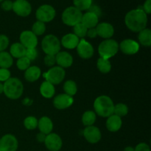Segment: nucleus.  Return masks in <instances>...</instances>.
<instances>
[{"label": "nucleus", "mask_w": 151, "mask_h": 151, "mask_svg": "<svg viewBox=\"0 0 151 151\" xmlns=\"http://www.w3.org/2000/svg\"><path fill=\"white\" fill-rule=\"evenodd\" d=\"M125 24L131 31L139 32L147 27V15L142 9H134L125 15Z\"/></svg>", "instance_id": "nucleus-1"}, {"label": "nucleus", "mask_w": 151, "mask_h": 151, "mask_svg": "<svg viewBox=\"0 0 151 151\" xmlns=\"http://www.w3.org/2000/svg\"><path fill=\"white\" fill-rule=\"evenodd\" d=\"M114 104L111 97L106 95L99 96L94 102V109L96 114L101 117H109L114 114Z\"/></svg>", "instance_id": "nucleus-2"}, {"label": "nucleus", "mask_w": 151, "mask_h": 151, "mask_svg": "<svg viewBox=\"0 0 151 151\" xmlns=\"http://www.w3.org/2000/svg\"><path fill=\"white\" fill-rule=\"evenodd\" d=\"M3 92L7 98L17 100L22 97L24 91V86L22 81L17 78H10L4 83Z\"/></svg>", "instance_id": "nucleus-3"}, {"label": "nucleus", "mask_w": 151, "mask_h": 151, "mask_svg": "<svg viewBox=\"0 0 151 151\" xmlns=\"http://www.w3.org/2000/svg\"><path fill=\"white\" fill-rule=\"evenodd\" d=\"M119 51V44L115 40L109 38L102 41L98 47V52L102 58L108 59L116 55Z\"/></svg>", "instance_id": "nucleus-4"}, {"label": "nucleus", "mask_w": 151, "mask_h": 151, "mask_svg": "<svg viewBox=\"0 0 151 151\" xmlns=\"http://www.w3.org/2000/svg\"><path fill=\"white\" fill-rule=\"evenodd\" d=\"M41 47L46 55H56L60 51V41L52 34L47 35L41 41Z\"/></svg>", "instance_id": "nucleus-5"}, {"label": "nucleus", "mask_w": 151, "mask_h": 151, "mask_svg": "<svg viewBox=\"0 0 151 151\" xmlns=\"http://www.w3.org/2000/svg\"><path fill=\"white\" fill-rule=\"evenodd\" d=\"M83 13L74 6L67 7L63 10L61 19L63 23L67 26L74 27L77 24L81 22Z\"/></svg>", "instance_id": "nucleus-6"}, {"label": "nucleus", "mask_w": 151, "mask_h": 151, "mask_svg": "<svg viewBox=\"0 0 151 151\" xmlns=\"http://www.w3.org/2000/svg\"><path fill=\"white\" fill-rule=\"evenodd\" d=\"M66 72L64 69L60 66H52L47 72L43 74V77L46 81L52 85H58L64 80Z\"/></svg>", "instance_id": "nucleus-7"}, {"label": "nucleus", "mask_w": 151, "mask_h": 151, "mask_svg": "<svg viewBox=\"0 0 151 151\" xmlns=\"http://www.w3.org/2000/svg\"><path fill=\"white\" fill-rule=\"evenodd\" d=\"M56 11L52 6L50 4H43L37 9L35 12V17L37 21H40L44 23L50 22L55 19Z\"/></svg>", "instance_id": "nucleus-8"}, {"label": "nucleus", "mask_w": 151, "mask_h": 151, "mask_svg": "<svg viewBox=\"0 0 151 151\" xmlns=\"http://www.w3.org/2000/svg\"><path fill=\"white\" fill-rule=\"evenodd\" d=\"M18 146L17 139L13 134H5L0 139V151H16Z\"/></svg>", "instance_id": "nucleus-9"}, {"label": "nucleus", "mask_w": 151, "mask_h": 151, "mask_svg": "<svg viewBox=\"0 0 151 151\" xmlns=\"http://www.w3.org/2000/svg\"><path fill=\"white\" fill-rule=\"evenodd\" d=\"M13 10L18 16L26 17L32 12V7L27 0H16L13 1Z\"/></svg>", "instance_id": "nucleus-10"}, {"label": "nucleus", "mask_w": 151, "mask_h": 151, "mask_svg": "<svg viewBox=\"0 0 151 151\" xmlns=\"http://www.w3.org/2000/svg\"><path fill=\"white\" fill-rule=\"evenodd\" d=\"M83 135L88 142L91 144H96L101 139V131L97 127L94 125L87 126L83 131Z\"/></svg>", "instance_id": "nucleus-11"}, {"label": "nucleus", "mask_w": 151, "mask_h": 151, "mask_svg": "<svg viewBox=\"0 0 151 151\" xmlns=\"http://www.w3.org/2000/svg\"><path fill=\"white\" fill-rule=\"evenodd\" d=\"M19 40L26 49L36 48L38 45V38L31 30L23 31L20 34Z\"/></svg>", "instance_id": "nucleus-12"}, {"label": "nucleus", "mask_w": 151, "mask_h": 151, "mask_svg": "<svg viewBox=\"0 0 151 151\" xmlns=\"http://www.w3.org/2000/svg\"><path fill=\"white\" fill-rule=\"evenodd\" d=\"M44 143L50 151H59L63 146V141L60 137L55 133H50L47 135Z\"/></svg>", "instance_id": "nucleus-13"}, {"label": "nucleus", "mask_w": 151, "mask_h": 151, "mask_svg": "<svg viewBox=\"0 0 151 151\" xmlns=\"http://www.w3.org/2000/svg\"><path fill=\"white\" fill-rule=\"evenodd\" d=\"M119 50L128 55L137 54L139 50V44L133 39H125L119 44Z\"/></svg>", "instance_id": "nucleus-14"}, {"label": "nucleus", "mask_w": 151, "mask_h": 151, "mask_svg": "<svg viewBox=\"0 0 151 151\" xmlns=\"http://www.w3.org/2000/svg\"><path fill=\"white\" fill-rule=\"evenodd\" d=\"M76 49L78 55L83 59H89L94 55L93 46L89 42L86 41L84 38L80 40L79 44Z\"/></svg>", "instance_id": "nucleus-15"}, {"label": "nucleus", "mask_w": 151, "mask_h": 151, "mask_svg": "<svg viewBox=\"0 0 151 151\" xmlns=\"http://www.w3.org/2000/svg\"><path fill=\"white\" fill-rule=\"evenodd\" d=\"M74 103L73 97L66 94H60L53 100V106L58 110H63L70 107Z\"/></svg>", "instance_id": "nucleus-16"}, {"label": "nucleus", "mask_w": 151, "mask_h": 151, "mask_svg": "<svg viewBox=\"0 0 151 151\" xmlns=\"http://www.w3.org/2000/svg\"><path fill=\"white\" fill-rule=\"evenodd\" d=\"M97 35L105 39H109L114 34V28L113 25L108 22H102L98 24L95 27Z\"/></svg>", "instance_id": "nucleus-17"}, {"label": "nucleus", "mask_w": 151, "mask_h": 151, "mask_svg": "<svg viewBox=\"0 0 151 151\" xmlns=\"http://www.w3.org/2000/svg\"><path fill=\"white\" fill-rule=\"evenodd\" d=\"M56 63L58 66L63 68H69L73 63V58L70 53L66 51H60L55 55Z\"/></svg>", "instance_id": "nucleus-18"}, {"label": "nucleus", "mask_w": 151, "mask_h": 151, "mask_svg": "<svg viewBox=\"0 0 151 151\" xmlns=\"http://www.w3.org/2000/svg\"><path fill=\"white\" fill-rule=\"evenodd\" d=\"M80 38L77 37L74 33L66 34L60 41V44L68 50H73L78 47L79 44Z\"/></svg>", "instance_id": "nucleus-19"}, {"label": "nucleus", "mask_w": 151, "mask_h": 151, "mask_svg": "<svg viewBox=\"0 0 151 151\" xmlns=\"http://www.w3.org/2000/svg\"><path fill=\"white\" fill-rule=\"evenodd\" d=\"M122 118L114 114L109 116L106 120V128H107L108 131H111V132H116V131H119L120 128H122Z\"/></svg>", "instance_id": "nucleus-20"}, {"label": "nucleus", "mask_w": 151, "mask_h": 151, "mask_svg": "<svg viewBox=\"0 0 151 151\" xmlns=\"http://www.w3.org/2000/svg\"><path fill=\"white\" fill-rule=\"evenodd\" d=\"M98 22L99 17L94 13L88 11L83 14L81 23L85 25L87 29L95 28L96 26L98 24Z\"/></svg>", "instance_id": "nucleus-21"}, {"label": "nucleus", "mask_w": 151, "mask_h": 151, "mask_svg": "<svg viewBox=\"0 0 151 151\" xmlns=\"http://www.w3.org/2000/svg\"><path fill=\"white\" fill-rule=\"evenodd\" d=\"M38 128L40 132L45 135H48L49 134L52 133L53 129L52 121L48 116H42L38 121Z\"/></svg>", "instance_id": "nucleus-22"}, {"label": "nucleus", "mask_w": 151, "mask_h": 151, "mask_svg": "<svg viewBox=\"0 0 151 151\" xmlns=\"http://www.w3.org/2000/svg\"><path fill=\"white\" fill-rule=\"evenodd\" d=\"M41 75V71L38 66H29L27 69L25 70L24 72V78L26 81L28 82H35L38 81L40 78Z\"/></svg>", "instance_id": "nucleus-23"}, {"label": "nucleus", "mask_w": 151, "mask_h": 151, "mask_svg": "<svg viewBox=\"0 0 151 151\" xmlns=\"http://www.w3.org/2000/svg\"><path fill=\"white\" fill-rule=\"evenodd\" d=\"M40 93L44 98H52L55 93L54 85L46 81H44L40 86Z\"/></svg>", "instance_id": "nucleus-24"}, {"label": "nucleus", "mask_w": 151, "mask_h": 151, "mask_svg": "<svg viewBox=\"0 0 151 151\" xmlns=\"http://www.w3.org/2000/svg\"><path fill=\"white\" fill-rule=\"evenodd\" d=\"M26 48L21 43H14L11 45L10 49V54L13 58H20L25 56Z\"/></svg>", "instance_id": "nucleus-25"}, {"label": "nucleus", "mask_w": 151, "mask_h": 151, "mask_svg": "<svg viewBox=\"0 0 151 151\" xmlns=\"http://www.w3.org/2000/svg\"><path fill=\"white\" fill-rule=\"evenodd\" d=\"M138 40L144 47H150L151 45V30L148 28L142 29L139 32Z\"/></svg>", "instance_id": "nucleus-26"}, {"label": "nucleus", "mask_w": 151, "mask_h": 151, "mask_svg": "<svg viewBox=\"0 0 151 151\" xmlns=\"http://www.w3.org/2000/svg\"><path fill=\"white\" fill-rule=\"evenodd\" d=\"M13 63V58L11 55L5 51L0 52V68L9 69Z\"/></svg>", "instance_id": "nucleus-27"}, {"label": "nucleus", "mask_w": 151, "mask_h": 151, "mask_svg": "<svg viewBox=\"0 0 151 151\" xmlns=\"http://www.w3.org/2000/svg\"><path fill=\"white\" fill-rule=\"evenodd\" d=\"M97 119V114L92 111H86L82 116V122L86 127L94 125Z\"/></svg>", "instance_id": "nucleus-28"}, {"label": "nucleus", "mask_w": 151, "mask_h": 151, "mask_svg": "<svg viewBox=\"0 0 151 151\" xmlns=\"http://www.w3.org/2000/svg\"><path fill=\"white\" fill-rule=\"evenodd\" d=\"M97 67L100 72L103 74H107L111 70V63L108 59L100 58L97 61Z\"/></svg>", "instance_id": "nucleus-29"}, {"label": "nucleus", "mask_w": 151, "mask_h": 151, "mask_svg": "<svg viewBox=\"0 0 151 151\" xmlns=\"http://www.w3.org/2000/svg\"><path fill=\"white\" fill-rule=\"evenodd\" d=\"M63 90H64L65 94L73 97L77 94V91H78V86H77L76 83L72 80L66 81L63 84Z\"/></svg>", "instance_id": "nucleus-30"}, {"label": "nucleus", "mask_w": 151, "mask_h": 151, "mask_svg": "<svg viewBox=\"0 0 151 151\" xmlns=\"http://www.w3.org/2000/svg\"><path fill=\"white\" fill-rule=\"evenodd\" d=\"M87 30H88V29H87V28L86 27L85 25L83 24L81 22L77 24L76 25H75V26L73 27L74 34H75L77 37L81 38V39H82L84 37L86 36Z\"/></svg>", "instance_id": "nucleus-31"}, {"label": "nucleus", "mask_w": 151, "mask_h": 151, "mask_svg": "<svg viewBox=\"0 0 151 151\" xmlns=\"http://www.w3.org/2000/svg\"><path fill=\"white\" fill-rule=\"evenodd\" d=\"M32 31L36 36L42 35L46 31V24L45 23L40 21H36L35 23L32 24Z\"/></svg>", "instance_id": "nucleus-32"}, {"label": "nucleus", "mask_w": 151, "mask_h": 151, "mask_svg": "<svg viewBox=\"0 0 151 151\" xmlns=\"http://www.w3.org/2000/svg\"><path fill=\"white\" fill-rule=\"evenodd\" d=\"M128 108L124 103H117L116 105H114V114L116 116L122 117L125 116L128 114Z\"/></svg>", "instance_id": "nucleus-33"}, {"label": "nucleus", "mask_w": 151, "mask_h": 151, "mask_svg": "<svg viewBox=\"0 0 151 151\" xmlns=\"http://www.w3.org/2000/svg\"><path fill=\"white\" fill-rule=\"evenodd\" d=\"M74 7L83 11L89 9L92 5V0H73Z\"/></svg>", "instance_id": "nucleus-34"}, {"label": "nucleus", "mask_w": 151, "mask_h": 151, "mask_svg": "<svg viewBox=\"0 0 151 151\" xmlns=\"http://www.w3.org/2000/svg\"><path fill=\"white\" fill-rule=\"evenodd\" d=\"M38 119L33 116H27L24 120V125L25 128L29 131L35 130L38 127Z\"/></svg>", "instance_id": "nucleus-35"}, {"label": "nucleus", "mask_w": 151, "mask_h": 151, "mask_svg": "<svg viewBox=\"0 0 151 151\" xmlns=\"http://www.w3.org/2000/svg\"><path fill=\"white\" fill-rule=\"evenodd\" d=\"M30 60L24 56V57L20 58H18L17 62H16V66H17V68L19 70L25 71L30 66Z\"/></svg>", "instance_id": "nucleus-36"}, {"label": "nucleus", "mask_w": 151, "mask_h": 151, "mask_svg": "<svg viewBox=\"0 0 151 151\" xmlns=\"http://www.w3.org/2000/svg\"><path fill=\"white\" fill-rule=\"evenodd\" d=\"M25 57L27 58L30 61L35 60L38 57V51H37L36 48L26 49Z\"/></svg>", "instance_id": "nucleus-37"}, {"label": "nucleus", "mask_w": 151, "mask_h": 151, "mask_svg": "<svg viewBox=\"0 0 151 151\" xmlns=\"http://www.w3.org/2000/svg\"><path fill=\"white\" fill-rule=\"evenodd\" d=\"M9 46V38L7 35H0V52H3Z\"/></svg>", "instance_id": "nucleus-38"}, {"label": "nucleus", "mask_w": 151, "mask_h": 151, "mask_svg": "<svg viewBox=\"0 0 151 151\" xmlns=\"http://www.w3.org/2000/svg\"><path fill=\"white\" fill-rule=\"evenodd\" d=\"M10 75H11V73L8 69L0 68V82L7 81L10 78Z\"/></svg>", "instance_id": "nucleus-39"}, {"label": "nucleus", "mask_w": 151, "mask_h": 151, "mask_svg": "<svg viewBox=\"0 0 151 151\" xmlns=\"http://www.w3.org/2000/svg\"><path fill=\"white\" fill-rule=\"evenodd\" d=\"M44 63L46 66H50V67H52L55 66V64L56 63V59L55 55H46L44 57Z\"/></svg>", "instance_id": "nucleus-40"}, {"label": "nucleus", "mask_w": 151, "mask_h": 151, "mask_svg": "<svg viewBox=\"0 0 151 151\" xmlns=\"http://www.w3.org/2000/svg\"><path fill=\"white\" fill-rule=\"evenodd\" d=\"M13 2L10 0H4L1 4V7L4 11H10L13 10Z\"/></svg>", "instance_id": "nucleus-41"}, {"label": "nucleus", "mask_w": 151, "mask_h": 151, "mask_svg": "<svg viewBox=\"0 0 151 151\" xmlns=\"http://www.w3.org/2000/svg\"><path fill=\"white\" fill-rule=\"evenodd\" d=\"M134 151H150V146L144 142L139 143L136 146Z\"/></svg>", "instance_id": "nucleus-42"}, {"label": "nucleus", "mask_w": 151, "mask_h": 151, "mask_svg": "<svg viewBox=\"0 0 151 151\" xmlns=\"http://www.w3.org/2000/svg\"><path fill=\"white\" fill-rule=\"evenodd\" d=\"M142 9L146 14H150L151 13V0H146L142 5Z\"/></svg>", "instance_id": "nucleus-43"}, {"label": "nucleus", "mask_w": 151, "mask_h": 151, "mask_svg": "<svg viewBox=\"0 0 151 151\" xmlns=\"http://www.w3.org/2000/svg\"><path fill=\"white\" fill-rule=\"evenodd\" d=\"M88 10V12H91V13H93L95 15H97L98 17H100V16H101V10H100V8L98 6L91 5Z\"/></svg>", "instance_id": "nucleus-44"}, {"label": "nucleus", "mask_w": 151, "mask_h": 151, "mask_svg": "<svg viewBox=\"0 0 151 151\" xmlns=\"http://www.w3.org/2000/svg\"><path fill=\"white\" fill-rule=\"evenodd\" d=\"M86 35L90 38H94L97 36V32L95 28H91L87 30Z\"/></svg>", "instance_id": "nucleus-45"}, {"label": "nucleus", "mask_w": 151, "mask_h": 151, "mask_svg": "<svg viewBox=\"0 0 151 151\" xmlns=\"http://www.w3.org/2000/svg\"><path fill=\"white\" fill-rule=\"evenodd\" d=\"M46 137H47V135H45V134H42V133H41V132L38 133L36 136L37 141H38V142H44Z\"/></svg>", "instance_id": "nucleus-46"}, {"label": "nucleus", "mask_w": 151, "mask_h": 151, "mask_svg": "<svg viewBox=\"0 0 151 151\" xmlns=\"http://www.w3.org/2000/svg\"><path fill=\"white\" fill-rule=\"evenodd\" d=\"M124 151H134V148L131 147V146H128V147H126L124 149Z\"/></svg>", "instance_id": "nucleus-47"}, {"label": "nucleus", "mask_w": 151, "mask_h": 151, "mask_svg": "<svg viewBox=\"0 0 151 151\" xmlns=\"http://www.w3.org/2000/svg\"><path fill=\"white\" fill-rule=\"evenodd\" d=\"M3 90H4V86L1 82H0V94L3 93Z\"/></svg>", "instance_id": "nucleus-48"}, {"label": "nucleus", "mask_w": 151, "mask_h": 151, "mask_svg": "<svg viewBox=\"0 0 151 151\" xmlns=\"http://www.w3.org/2000/svg\"><path fill=\"white\" fill-rule=\"evenodd\" d=\"M3 1H4V0H0V2H2Z\"/></svg>", "instance_id": "nucleus-49"}]
</instances>
